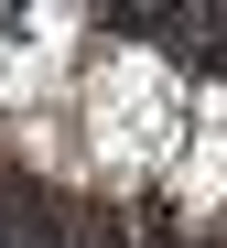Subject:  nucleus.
Masks as SVG:
<instances>
[{"instance_id":"nucleus-1","label":"nucleus","mask_w":227,"mask_h":248,"mask_svg":"<svg viewBox=\"0 0 227 248\" xmlns=\"http://www.w3.org/2000/svg\"><path fill=\"white\" fill-rule=\"evenodd\" d=\"M227 205V130H216V108H206V130H195V151L173 162V227H206Z\"/></svg>"}]
</instances>
